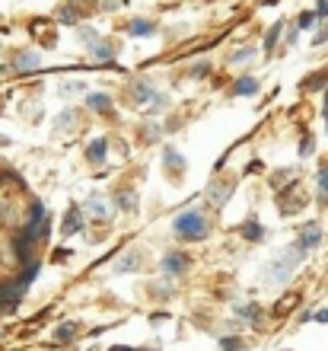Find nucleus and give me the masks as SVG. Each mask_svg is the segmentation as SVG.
<instances>
[{
    "label": "nucleus",
    "mask_w": 328,
    "mask_h": 351,
    "mask_svg": "<svg viewBox=\"0 0 328 351\" xmlns=\"http://www.w3.org/2000/svg\"><path fill=\"white\" fill-rule=\"evenodd\" d=\"M173 230L179 240L185 243H194V240H204L210 233V223L207 217L201 211H182V214H175V223H173Z\"/></svg>",
    "instance_id": "f257e3e1"
},
{
    "label": "nucleus",
    "mask_w": 328,
    "mask_h": 351,
    "mask_svg": "<svg viewBox=\"0 0 328 351\" xmlns=\"http://www.w3.org/2000/svg\"><path fill=\"white\" fill-rule=\"evenodd\" d=\"M303 259H306V250H303L300 243H293L290 250L281 252V256L268 265V281H271V285H283V281L293 275V268L300 265Z\"/></svg>",
    "instance_id": "f03ea898"
},
{
    "label": "nucleus",
    "mask_w": 328,
    "mask_h": 351,
    "mask_svg": "<svg viewBox=\"0 0 328 351\" xmlns=\"http://www.w3.org/2000/svg\"><path fill=\"white\" fill-rule=\"evenodd\" d=\"M23 294H26V291H23L16 281L0 287V313H13V310L19 306V300H23Z\"/></svg>",
    "instance_id": "7ed1b4c3"
},
{
    "label": "nucleus",
    "mask_w": 328,
    "mask_h": 351,
    "mask_svg": "<svg viewBox=\"0 0 328 351\" xmlns=\"http://www.w3.org/2000/svg\"><path fill=\"white\" fill-rule=\"evenodd\" d=\"M188 256L185 252H166L163 256V275H169V278H179V275H185L188 271Z\"/></svg>",
    "instance_id": "20e7f679"
},
{
    "label": "nucleus",
    "mask_w": 328,
    "mask_h": 351,
    "mask_svg": "<svg viewBox=\"0 0 328 351\" xmlns=\"http://www.w3.org/2000/svg\"><path fill=\"white\" fill-rule=\"evenodd\" d=\"M229 192H233V182H214L207 185V204H214V208H223L229 198Z\"/></svg>",
    "instance_id": "39448f33"
},
{
    "label": "nucleus",
    "mask_w": 328,
    "mask_h": 351,
    "mask_svg": "<svg viewBox=\"0 0 328 351\" xmlns=\"http://www.w3.org/2000/svg\"><path fill=\"white\" fill-rule=\"evenodd\" d=\"M297 243H300L306 252L316 250V246L322 243V227H319V223H306V227L300 230V240H297Z\"/></svg>",
    "instance_id": "423d86ee"
},
{
    "label": "nucleus",
    "mask_w": 328,
    "mask_h": 351,
    "mask_svg": "<svg viewBox=\"0 0 328 351\" xmlns=\"http://www.w3.org/2000/svg\"><path fill=\"white\" fill-rule=\"evenodd\" d=\"M64 237H73V233H80L83 230V211H80V204H71V211H67L64 217Z\"/></svg>",
    "instance_id": "0eeeda50"
},
{
    "label": "nucleus",
    "mask_w": 328,
    "mask_h": 351,
    "mask_svg": "<svg viewBox=\"0 0 328 351\" xmlns=\"http://www.w3.org/2000/svg\"><path fill=\"white\" fill-rule=\"evenodd\" d=\"M150 96H160V93L150 86V80H134V86H131V102H137V106H144Z\"/></svg>",
    "instance_id": "6e6552de"
},
{
    "label": "nucleus",
    "mask_w": 328,
    "mask_h": 351,
    "mask_svg": "<svg viewBox=\"0 0 328 351\" xmlns=\"http://www.w3.org/2000/svg\"><path fill=\"white\" fill-rule=\"evenodd\" d=\"M252 93H258L255 77H239L236 84H233V96H252Z\"/></svg>",
    "instance_id": "1a4fd4ad"
},
{
    "label": "nucleus",
    "mask_w": 328,
    "mask_h": 351,
    "mask_svg": "<svg viewBox=\"0 0 328 351\" xmlns=\"http://www.w3.org/2000/svg\"><path fill=\"white\" fill-rule=\"evenodd\" d=\"M239 233L246 237L249 243H262V237H264V227L258 221H246L242 227H239Z\"/></svg>",
    "instance_id": "9d476101"
},
{
    "label": "nucleus",
    "mask_w": 328,
    "mask_h": 351,
    "mask_svg": "<svg viewBox=\"0 0 328 351\" xmlns=\"http://www.w3.org/2000/svg\"><path fill=\"white\" fill-rule=\"evenodd\" d=\"M86 106L96 112H112V96H105V93H92V96H86Z\"/></svg>",
    "instance_id": "9b49d317"
},
{
    "label": "nucleus",
    "mask_w": 328,
    "mask_h": 351,
    "mask_svg": "<svg viewBox=\"0 0 328 351\" xmlns=\"http://www.w3.org/2000/svg\"><path fill=\"white\" fill-rule=\"evenodd\" d=\"M105 147H109V144L102 138H96L90 147H86V160H90V163H102V160H105Z\"/></svg>",
    "instance_id": "f8f14e48"
},
{
    "label": "nucleus",
    "mask_w": 328,
    "mask_h": 351,
    "mask_svg": "<svg viewBox=\"0 0 328 351\" xmlns=\"http://www.w3.org/2000/svg\"><path fill=\"white\" fill-rule=\"evenodd\" d=\"M13 67H16V71H32V67H38V55L36 51H23V55H16Z\"/></svg>",
    "instance_id": "ddd939ff"
},
{
    "label": "nucleus",
    "mask_w": 328,
    "mask_h": 351,
    "mask_svg": "<svg viewBox=\"0 0 328 351\" xmlns=\"http://www.w3.org/2000/svg\"><path fill=\"white\" fill-rule=\"evenodd\" d=\"M156 26L153 23H147V19H134V23H128V36H153Z\"/></svg>",
    "instance_id": "4468645a"
},
{
    "label": "nucleus",
    "mask_w": 328,
    "mask_h": 351,
    "mask_svg": "<svg viewBox=\"0 0 328 351\" xmlns=\"http://www.w3.org/2000/svg\"><path fill=\"white\" fill-rule=\"evenodd\" d=\"M92 58L96 61H109V58H115V45H109V42H96V45H90Z\"/></svg>",
    "instance_id": "2eb2a0df"
},
{
    "label": "nucleus",
    "mask_w": 328,
    "mask_h": 351,
    "mask_svg": "<svg viewBox=\"0 0 328 351\" xmlns=\"http://www.w3.org/2000/svg\"><path fill=\"white\" fill-rule=\"evenodd\" d=\"M328 84V71H319V74H312V77H306V80H303V90L310 93V90H322V86Z\"/></svg>",
    "instance_id": "dca6fc26"
},
{
    "label": "nucleus",
    "mask_w": 328,
    "mask_h": 351,
    "mask_svg": "<svg viewBox=\"0 0 328 351\" xmlns=\"http://www.w3.org/2000/svg\"><path fill=\"white\" fill-rule=\"evenodd\" d=\"M38 268H42V265H38V262H32V265H26V268H23V275H19V278H16V285H19V287H23V291H26V287H29V285H32V281H36V275H38Z\"/></svg>",
    "instance_id": "f3484780"
},
{
    "label": "nucleus",
    "mask_w": 328,
    "mask_h": 351,
    "mask_svg": "<svg viewBox=\"0 0 328 351\" xmlns=\"http://www.w3.org/2000/svg\"><path fill=\"white\" fill-rule=\"evenodd\" d=\"M281 32H283V23H274V26L268 29V36H264V51H274V45H277Z\"/></svg>",
    "instance_id": "a211bd4d"
},
{
    "label": "nucleus",
    "mask_w": 328,
    "mask_h": 351,
    "mask_svg": "<svg viewBox=\"0 0 328 351\" xmlns=\"http://www.w3.org/2000/svg\"><path fill=\"white\" fill-rule=\"evenodd\" d=\"M220 351H246V342L239 335H227V339H220Z\"/></svg>",
    "instance_id": "6ab92c4d"
},
{
    "label": "nucleus",
    "mask_w": 328,
    "mask_h": 351,
    "mask_svg": "<svg viewBox=\"0 0 328 351\" xmlns=\"http://www.w3.org/2000/svg\"><path fill=\"white\" fill-rule=\"evenodd\" d=\"M73 335H77V323H64L61 329H55V342L64 345V342H71Z\"/></svg>",
    "instance_id": "aec40b11"
},
{
    "label": "nucleus",
    "mask_w": 328,
    "mask_h": 351,
    "mask_svg": "<svg viewBox=\"0 0 328 351\" xmlns=\"http://www.w3.org/2000/svg\"><path fill=\"white\" fill-rule=\"evenodd\" d=\"M316 23H319V13H316V10H306V13L297 16V29H312Z\"/></svg>",
    "instance_id": "412c9836"
},
{
    "label": "nucleus",
    "mask_w": 328,
    "mask_h": 351,
    "mask_svg": "<svg viewBox=\"0 0 328 351\" xmlns=\"http://www.w3.org/2000/svg\"><path fill=\"white\" fill-rule=\"evenodd\" d=\"M236 316H242L249 323H258V319H262V310H258V304H249V306H239Z\"/></svg>",
    "instance_id": "4be33fe9"
},
{
    "label": "nucleus",
    "mask_w": 328,
    "mask_h": 351,
    "mask_svg": "<svg viewBox=\"0 0 328 351\" xmlns=\"http://www.w3.org/2000/svg\"><path fill=\"white\" fill-rule=\"evenodd\" d=\"M163 160H166V167H173V169H185V157H179L173 147H166L163 150Z\"/></svg>",
    "instance_id": "5701e85b"
},
{
    "label": "nucleus",
    "mask_w": 328,
    "mask_h": 351,
    "mask_svg": "<svg viewBox=\"0 0 328 351\" xmlns=\"http://www.w3.org/2000/svg\"><path fill=\"white\" fill-rule=\"evenodd\" d=\"M58 19H61L64 26H73V23L80 19V13H77V7H61L58 10Z\"/></svg>",
    "instance_id": "b1692460"
},
{
    "label": "nucleus",
    "mask_w": 328,
    "mask_h": 351,
    "mask_svg": "<svg viewBox=\"0 0 328 351\" xmlns=\"http://www.w3.org/2000/svg\"><path fill=\"white\" fill-rule=\"evenodd\" d=\"M131 268H140V256H134V252H128V256L118 262V271H131Z\"/></svg>",
    "instance_id": "393cba45"
},
{
    "label": "nucleus",
    "mask_w": 328,
    "mask_h": 351,
    "mask_svg": "<svg viewBox=\"0 0 328 351\" xmlns=\"http://www.w3.org/2000/svg\"><path fill=\"white\" fill-rule=\"evenodd\" d=\"M118 208H125V211H134V208H137V195L121 192L118 195Z\"/></svg>",
    "instance_id": "a878e982"
},
{
    "label": "nucleus",
    "mask_w": 328,
    "mask_h": 351,
    "mask_svg": "<svg viewBox=\"0 0 328 351\" xmlns=\"http://www.w3.org/2000/svg\"><path fill=\"white\" fill-rule=\"evenodd\" d=\"M86 211H92V214H99V217H105V204H102V198H99V195L86 202Z\"/></svg>",
    "instance_id": "bb28decb"
},
{
    "label": "nucleus",
    "mask_w": 328,
    "mask_h": 351,
    "mask_svg": "<svg viewBox=\"0 0 328 351\" xmlns=\"http://www.w3.org/2000/svg\"><path fill=\"white\" fill-rule=\"evenodd\" d=\"M312 150H316V141H312L310 134H306V138H303V144H300V157H310Z\"/></svg>",
    "instance_id": "cd10ccee"
},
{
    "label": "nucleus",
    "mask_w": 328,
    "mask_h": 351,
    "mask_svg": "<svg viewBox=\"0 0 328 351\" xmlns=\"http://www.w3.org/2000/svg\"><path fill=\"white\" fill-rule=\"evenodd\" d=\"M297 300H300V297H297V294H290V297H283V304H277V306H274V313H283V310H290V306H293V304H297Z\"/></svg>",
    "instance_id": "c85d7f7f"
},
{
    "label": "nucleus",
    "mask_w": 328,
    "mask_h": 351,
    "mask_svg": "<svg viewBox=\"0 0 328 351\" xmlns=\"http://www.w3.org/2000/svg\"><path fill=\"white\" fill-rule=\"evenodd\" d=\"M252 55H255V48H242V51H236V55H233V64H236V61H249Z\"/></svg>",
    "instance_id": "c756f323"
},
{
    "label": "nucleus",
    "mask_w": 328,
    "mask_h": 351,
    "mask_svg": "<svg viewBox=\"0 0 328 351\" xmlns=\"http://www.w3.org/2000/svg\"><path fill=\"white\" fill-rule=\"evenodd\" d=\"M207 74H210V64H198L192 71V77H198V80H201V77H207Z\"/></svg>",
    "instance_id": "7c9ffc66"
},
{
    "label": "nucleus",
    "mask_w": 328,
    "mask_h": 351,
    "mask_svg": "<svg viewBox=\"0 0 328 351\" xmlns=\"http://www.w3.org/2000/svg\"><path fill=\"white\" fill-rule=\"evenodd\" d=\"M316 13H319V19H328V0H319V7H316Z\"/></svg>",
    "instance_id": "2f4dec72"
},
{
    "label": "nucleus",
    "mask_w": 328,
    "mask_h": 351,
    "mask_svg": "<svg viewBox=\"0 0 328 351\" xmlns=\"http://www.w3.org/2000/svg\"><path fill=\"white\" fill-rule=\"evenodd\" d=\"M319 189H322V192H328V167L319 173Z\"/></svg>",
    "instance_id": "473e14b6"
},
{
    "label": "nucleus",
    "mask_w": 328,
    "mask_h": 351,
    "mask_svg": "<svg viewBox=\"0 0 328 351\" xmlns=\"http://www.w3.org/2000/svg\"><path fill=\"white\" fill-rule=\"evenodd\" d=\"M322 42H328V26L322 29V32H319V36H316V38H312V45H322Z\"/></svg>",
    "instance_id": "72a5a7b5"
},
{
    "label": "nucleus",
    "mask_w": 328,
    "mask_h": 351,
    "mask_svg": "<svg viewBox=\"0 0 328 351\" xmlns=\"http://www.w3.org/2000/svg\"><path fill=\"white\" fill-rule=\"evenodd\" d=\"M80 36L86 38V42H99V38H96V32H92V29H80Z\"/></svg>",
    "instance_id": "f704fd0d"
},
{
    "label": "nucleus",
    "mask_w": 328,
    "mask_h": 351,
    "mask_svg": "<svg viewBox=\"0 0 328 351\" xmlns=\"http://www.w3.org/2000/svg\"><path fill=\"white\" fill-rule=\"evenodd\" d=\"M316 319H319V323H328V310H319V313H316Z\"/></svg>",
    "instance_id": "c9c22d12"
},
{
    "label": "nucleus",
    "mask_w": 328,
    "mask_h": 351,
    "mask_svg": "<svg viewBox=\"0 0 328 351\" xmlns=\"http://www.w3.org/2000/svg\"><path fill=\"white\" fill-rule=\"evenodd\" d=\"M109 351H137V348H128V345H112Z\"/></svg>",
    "instance_id": "e433bc0d"
},
{
    "label": "nucleus",
    "mask_w": 328,
    "mask_h": 351,
    "mask_svg": "<svg viewBox=\"0 0 328 351\" xmlns=\"http://www.w3.org/2000/svg\"><path fill=\"white\" fill-rule=\"evenodd\" d=\"M322 112H325V125H328V90H325V106H322Z\"/></svg>",
    "instance_id": "4c0bfd02"
}]
</instances>
